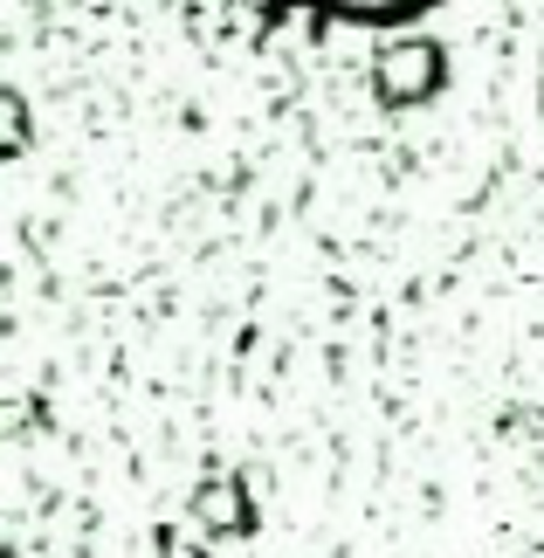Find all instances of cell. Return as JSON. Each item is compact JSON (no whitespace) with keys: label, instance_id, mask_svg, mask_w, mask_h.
<instances>
[{"label":"cell","instance_id":"1","mask_svg":"<svg viewBox=\"0 0 544 558\" xmlns=\"http://www.w3.org/2000/svg\"><path fill=\"white\" fill-rule=\"evenodd\" d=\"M282 21H344V28H400V21L442 8V0H242Z\"/></svg>","mask_w":544,"mask_h":558}]
</instances>
